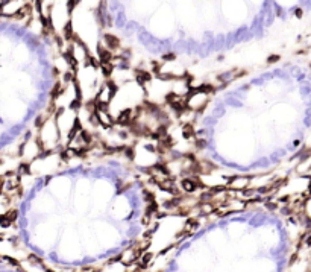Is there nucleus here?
I'll use <instances>...</instances> for the list:
<instances>
[{
	"label": "nucleus",
	"mask_w": 311,
	"mask_h": 272,
	"mask_svg": "<svg viewBox=\"0 0 311 272\" xmlns=\"http://www.w3.org/2000/svg\"><path fill=\"white\" fill-rule=\"evenodd\" d=\"M267 61H269V62H276V61H279V56H278V55H272Z\"/></svg>",
	"instance_id": "obj_9"
},
{
	"label": "nucleus",
	"mask_w": 311,
	"mask_h": 272,
	"mask_svg": "<svg viewBox=\"0 0 311 272\" xmlns=\"http://www.w3.org/2000/svg\"><path fill=\"white\" fill-rule=\"evenodd\" d=\"M163 60H164V61H167V62H171V61H175V60H176V55H175V53H165Z\"/></svg>",
	"instance_id": "obj_8"
},
{
	"label": "nucleus",
	"mask_w": 311,
	"mask_h": 272,
	"mask_svg": "<svg viewBox=\"0 0 311 272\" xmlns=\"http://www.w3.org/2000/svg\"><path fill=\"white\" fill-rule=\"evenodd\" d=\"M250 185V178L249 177H232L228 179L226 183V189L232 190V191H241L249 189Z\"/></svg>",
	"instance_id": "obj_3"
},
{
	"label": "nucleus",
	"mask_w": 311,
	"mask_h": 272,
	"mask_svg": "<svg viewBox=\"0 0 311 272\" xmlns=\"http://www.w3.org/2000/svg\"><path fill=\"white\" fill-rule=\"evenodd\" d=\"M182 137L187 138V140H190V138H196V129L194 126H193V123H185L184 126H182Z\"/></svg>",
	"instance_id": "obj_6"
},
{
	"label": "nucleus",
	"mask_w": 311,
	"mask_h": 272,
	"mask_svg": "<svg viewBox=\"0 0 311 272\" xmlns=\"http://www.w3.org/2000/svg\"><path fill=\"white\" fill-rule=\"evenodd\" d=\"M115 91H117L115 84L112 82V81H106V82L100 87L99 93L96 94V97H94L96 104H97V105H105V106H108V104L111 102V99L115 96Z\"/></svg>",
	"instance_id": "obj_2"
},
{
	"label": "nucleus",
	"mask_w": 311,
	"mask_h": 272,
	"mask_svg": "<svg viewBox=\"0 0 311 272\" xmlns=\"http://www.w3.org/2000/svg\"><path fill=\"white\" fill-rule=\"evenodd\" d=\"M206 104H208V94L205 91H200V90H190V93L187 94V99H185L187 110L193 111V113H197V111L203 110Z\"/></svg>",
	"instance_id": "obj_1"
},
{
	"label": "nucleus",
	"mask_w": 311,
	"mask_h": 272,
	"mask_svg": "<svg viewBox=\"0 0 311 272\" xmlns=\"http://www.w3.org/2000/svg\"><path fill=\"white\" fill-rule=\"evenodd\" d=\"M296 15H298V17H302V11L298 9V11H296Z\"/></svg>",
	"instance_id": "obj_10"
},
{
	"label": "nucleus",
	"mask_w": 311,
	"mask_h": 272,
	"mask_svg": "<svg viewBox=\"0 0 311 272\" xmlns=\"http://www.w3.org/2000/svg\"><path fill=\"white\" fill-rule=\"evenodd\" d=\"M100 70H102V74L106 78V79H111V76L114 74V67L112 64H100Z\"/></svg>",
	"instance_id": "obj_7"
},
{
	"label": "nucleus",
	"mask_w": 311,
	"mask_h": 272,
	"mask_svg": "<svg viewBox=\"0 0 311 272\" xmlns=\"http://www.w3.org/2000/svg\"><path fill=\"white\" fill-rule=\"evenodd\" d=\"M181 187H182V190H184L185 193L193 195V193H196V191L199 190L200 183H199V179H197L196 177H187V178H182Z\"/></svg>",
	"instance_id": "obj_4"
},
{
	"label": "nucleus",
	"mask_w": 311,
	"mask_h": 272,
	"mask_svg": "<svg viewBox=\"0 0 311 272\" xmlns=\"http://www.w3.org/2000/svg\"><path fill=\"white\" fill-rule=\"evenodd\" d=\"M103 40H105L103 47H105V49H108L109 52H114V50H119L120 49V40L117 38V37L111 35V34H106L103 37Z\"/></svg>",
	"instance_id": "obj_5"
}]
</instances>
